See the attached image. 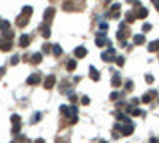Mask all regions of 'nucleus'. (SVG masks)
I'll list each match as a JSON object with an SVG mask.
<instances>
[{
    "label": "nucleus",
    "instance_id": "f257e3e1",
    "mask_svg": "<svg viewBox=\"0 0 159 143\" xmlns=\"http://www.w3.org/2000/svg\"><path fill=\"white\" fill-rule=\"evenodd\" d=\"M115 130H119L121 132V135H124V137H129V135H132L134 133V124L132 122H126V126H123V124H115Z\"/></svg>",
    "mask_w": 159,
    "mask_h": 143
},
{
    "label": "nucleus",
    "instance_id": "f03ea898",
    "mask_svg": "<svg viewBox=\"0 0 159 143\" xmlns=\"http://www.w3.org/2000/svg\"><path fill=\"white\" fill-rule=\"evenodd\" d=\"M115 56H116V49H113V46L108 48V51L102 54V61L105 62H113L115 61Z\"/></svg>",
    "mask_w": 159,
    "mask_h": 143
},
{
    "label": "nucleus",
    "instance_id": "7ed1b4c3",
    "mask_svg": "<svg viewBox=\"0 0 159 143\" xmlns=\"http://www.w3.org/2000/svg\"><path fill=\"white\" fill-rule=\"evenodd\" d=\"M16 24L18 26H19V27H26L27 24H29V16H26V14H19V16H18L16 18Z\"/></svg>",
    "mask_w": 159,
    "mask_h": 143
},
{
    "label": "nucleus",
    "instance_id": "20e7f679",
    "mask_svg": "<svg viewBox=\"0 0 159 143\" xmlns=\"http://www.w3.org/2000/svg\"><path fill=\"white\" fill-rule=\"evenodd\" d=\"M54 14H56V10H54V8H46L45 13H43V19H45L46 22H49L51 19L54 18Z\"/></svg>",
    "mask_w": 159,
    "mask_h": 143
},
{
    "label": "nucleus",
    "instance_id": "39448f33",
    "mask_svg": "<svg viewBox=\"0 0 159 143\" xmlns=\"http://www.w3.org/2000/svg\"><path fill=\"white\" fill-rule=\"evenodd\" d=\"M11 40H5V38H0V51H8V49H11Z\"/></svg>",
    "mask_w": 159,
    "mask_h": 143
},
{
    "label": "nucleus",
    "instance_id": "423d86ee",
    "mask_svg": "<svg viewBox=\"0 0 159 143\" xmlns=\"http://www.w3.org/2000/svg\"><path fill=\"white\" fill-rule=\"evenodd\" d=\"M86 54H88V49L85 46H78L77 49H75V57H77V59H83V57H86Z\"/></svg>",
    "mask_w": 159,
    "mask_h": 143
},
{
    "label": "nucleus",
    "instance_id": "0eeeda50",
    "mask_svg": "<svg viewBox=\"0 0 159 143\" xmlns=\"http://www.w3.org/2000/svg\"><path fill=\"white\" fill-rule=\"evenodd\" d=\"M89 76H91L92 81H99V80H100V73L97 72V69H96L94 65L89 67Z\"/></svg>",
    "mask_w": 159,
    "mask_h": 143
},
{
    "label": "nucleus",
    "instance_id": "6e6552de",
    "mask_svg": "<svg viewBox=\"0 0 159 143\" xmlns=\"http://www.w3.org/2000/svg\"><path fill=\"white\" fill-rule=\"evenodd\" d=\"M54 84H56V76L54 75H48L46 80H45V88L51 89V88H54Z\"/></svg>",
    "mask_w": 159,
    "mask_h": 143
},
{
    "label": "nucleus",
    "instance_id": "1a4fd4ad",
    "mask_svg": "<svg viewBox=\"0 0 159 143\" xmlns=\"http://www.w3.org/2000/svg\"><path fill=\"white\" fill-rule=\"evenodd\" d=\"M38 83H40V75L38 73L30 75L29 78H27V84H30V86H35V84H38Z\"/></svg>",
    "mask_w": 159,
    "mask_h": 143
},
{
    "label": "nucleus",
    "instance_id": "9d476101",
    "mask_svg": "<svg viewBox=\"0 0 159 143\" xmlns=\"http://www.w3.org/2000/svg\"><path fill=\"white\" fill-rule=\"evenodd\" d=\"M108 40H107V37H105V33H97V38H96V45L100 48V46H104L105 43H107Z\"/></svg>",
    "mask_w": 159,
    "mask_h": 143
},
{
    "label": "nucleus",
    "instance_id": "9b49d317",
    "mask_svg": "<svg viewBox=\"0 0 159 143\" xmlns=\"http://www.w3.org/2000/svg\"><path fill=\"white\" fill-rule=\"evenodd\" d=\"M19 45H21V48H27L30 45V35H22L21 38H19Z\"/></svg>",
    "mask_w": 159,
    "mask_h": 143
},
{
    "label": "nucleus",
    "instance_id": "f8f14e48",
    "mask_svg": "<svg viewBox=\"0 0 159 143\" xmlns=\"http://www.w3.org/2000/svg\"><path fill=\"white\" fill-rule=\"evenodd\" d=\"M40 30H41V35H43L45 38H49L51 30H49V26H48V24H41V26H40Z\"/></svg>",
    "mask_w": 159,
    "mask_h": 143
},
{
    "label": "nucleus",
    "instance_id": "ddd939ff",
    "mask_svg": "<svg viewBox=\"0 0 159 143\" xmlns=\"http://www.w3.org/2000/svg\"><path fill=\"white\" fill-rule=\"evenodd\" d=\"M135 16H137L138 19H145V18L148 16V10H146V8H138L137 11H135Z\"/></svg>",
    "mask_w": 159,
    "mask_h": 143
},
{
    "label": "nucleus",
    "instance_id": "4468645a",
    "mask_svg": "<svg viewBox=\"0 0 159 143\" xmlns=\"http://www.w3.org/2000/svg\"><path fill=\"white\" fill-rule=\"evenodd\" d=\"M148 51L149 53H156V51H159V40H154V41H151L148 45Z\"/></svg>",
    "mask_w": 159,
    "mask_h": 143
},
{
    "label": "nucleus",
    "instance_id": "2eb2a0df",
    "mask_svg": "<svg viewBox=\"0 0 159 143\" xmlns=\"http://www.w3.org/2000/svg\"><path fill=\"white\" fill-rule=\"evenodd\" d=\"M111 86H113V88H119L121 86V76L118 73L113 75V78H111Z\"/></svg>",
    "mask_w": 159,
    "mask_h": 143
},
{
    "label": "nucleus",
    "instance_id": "dca6fc26",
    "mask_svg": "<svg viewBox=\"0 0 159 143\" xmlns=\"http://www.w3.org/2000/svg\"><path fill=\"white\" fill-rule=\"evenodd\" d=\"M134 43H135V45H143V43H145V37H143L142 33L134 35Z\"/></svg>",
    "mask_w": 159,
    "mask_h": 143
},
{
    "label": "nucleus",
    "instance_id": "f3484780",
    "mask_svg": "<svg viewBox=\"0 0 159 143\" xmlns=\"http://www.w3.org/2000/svg\"><path fill=\"white\" fill-rule=\"evenodd\" d=\"M30 61H32V64H40L41 62V53H35L30 57Z\"/></svg>",
    "mask_w": 159,
    "mask_h": 143
},
{
    "label": "nucleus",
    "instance_id": "a211bd4d",
    "mask_svg": "<svg viewBox=\"0 0 159 143\" xmlns=\"http://www.w3.org/2000/svg\"><path fill=\"white\" fill-rule=\"evenodd\" d=\"M62 8L65 10V11H73V2L72 0H69V2H64V5H62Z\"/></svg>",
    "mask_w": 159,
    "mask_h": 143
},
{
    "label": "nucleus",
    "instance_id": "6ab92c4d",
    "mask_svg": "<svg viewBox=\"0 0 159 143\" xmlns=\"http://www.w3.org/2000/svg\"><path fill=\"white\" fill-rule=\"evenodd\" d=\"M0 30H2V32L10 30V22H8V21H0Z\"/></svg>",
    "mask_w": 159,
    "mask_h": 143
},
{
    "label": "nucleus",
    "instance_id": "aec40b11",
    "mask_svg": "<svg viewBox=\"0 0 159 143\" xmlns=\"http://www.w3.org/2000/svg\"><path fill=\"white\" fill-rule=\"evenodd\" d=\"M135 19H137V16H135L134 11H129V13L126 14V21H127V22H134Z\"/></svg>",
    "mask_w": 159,
    "mask_h": 143
},
{
    "label": "nucleus",
    "instance_id": "412c9836",
    "mask_svg": "<svg viewBox=\"0 0 159 143\" xmlns=\"http://www.w3.org/2000/svg\"><path fill=\"white\" fill-rule=\"evenodd\" d=\"M53 54L57 56V57L62 54V48H61V45H54V46H53Z\"/></svg>",
    "mask_w": 159,
    "mask_h": 143
},
{
    "label": "nucleus",
    "instance_id": "4be33fe9",
    "mask_svg": "<svg viewBox=\"0 0 159 143\" xmlns=\"http://www.w3.org/2000/svg\"><path fill=\"white\" fill-rule=\"evenodd\" d=\"M75 69H77V62H75L73 59H70V61L67 62V70H69V72H73Z\"/></svg>",
    "mask_w": 159,
    "mask_h": 143
},
{
    "label": "nucleus",
    "instance_id": "5701e85b",
    "mask_svg": "<svg viewBox=\"0 0 159 143\" xmlns=\"http://www.w3.org/2000/svg\"><path fill=\"white\" fill-rule=\"evenodd\" d=\"M151 99H154L153 95H151V92H146L143 97H142V102H143V103H149V102H151Z\"/></svg>",
    "mask_w": 159,
    "mask_h": 143
},
{
    "label": "nucleus",
    "instance_id": "b1692460",
    "mask_svg": "<svg viewBox=\"0 0 159 143\" xmlns=\"http://www.w3.org/2000/svg\"><path fill=\"white\" fill-rule=\"evenodd\" d=\"M2 38H5V40H13V30L2 32Z\"/></svg>",
    "mask_w": 159,
    "mask_h": 143
},
{
    "label": "nucleus",
    "instance_id": "393cba45",
    "mask_svg": "<svg viewBox=\"0 0 159 143\" xmlns=\"http://www.w3.org/2000/svg\"><path fill=\"white\" fill-rule=\"evenodd\" d=\"M32 11H34V10H32V6H29V5L22 8V14H26V16H30V14H32Z\"/></svg>",
    "mask_w": 159,
    "mask_h": 143
},
{
    "label": "nucleus",
    "instance_id": "a878e982",
    "mask_svg": "<svg viewBox=\"0 0 159 143\" xmlns=\"http://www.w3.org/2000/svg\"><path fill=\"white\" fill-rule=\"evenodd\" d=\"M61 113L64 114V116H69V107H67V105H61Z\"/></svg>",
    "mask_w": 159,
    "mask_h": 143
},
{
    "label": "nucleus",
    "instance_id": "bb28decb",
    "mask_svg": "<svg viewBox=\"0 0 159 143\" xmlns=\"http://www.w3.org/2000/svg\"><path fill=\"white\" fill-rule=\"evenodd\" d=\"M145 114V111H142L140 108H134V111H132V116H143Z\"/></svg>",
    "mask_w": 159,
    "mask_h": 143
},
{
    "label": "nucleus",
    "instance_id": "cd10ccee",
    "mask_svg": "<svg viewBox=\"0 0 159 143\" xmlns=\"http://www.w3.org/2000/svg\"><path fill=\"white\" fill-rule=\"evenodd\" d=\"M51 49H53V46H51V45H48V43H45V45H43V53H51Z\"/></svg>",
    "mask_w": 159,
    "mask_h": 143
},
{
    "label": "nucleus",
    "instance_id": "c85d7f7f",
    "mask_svg": "<svg viewBox=\"0 0 159 143\" xmlns=\"http://www.w3.org/2000/svg\"><path fill=\"white\" fill-rule=\"evenodd\" d=\"M116 64H118L119 67H123V65H124V57H123V56H118V57H116Z\"/></svg>",
    "mask_w": 159,
    "mask_h": 143
},
{
    "label": "nucleus",
    "instance_id": "c756f323",
    "mask_svg": "<svg viewBox=\"0 0 159 143\" xmlns=\"http://www.w3.org/2000/svg\"><path fill=\"white\" fill-rule=\"evenodd\" d=\"M40 119H41V114H40V113H37V114H34V116H32V122H34V124L38 122Z\"/></svg>",
    "mask_w": 159,
    "mask_h": 143
},
{
    "label": "nucleus",
    "instance_id": "7c9ffc66",
    "mask_svg": "<svg viewBox=\"0 0 159 143\" xmlns=\"http://www.w3.org/2000/svg\"><path fill=\"white\" fill-rule=\"evenodd\" d=\"M19 121H21L19 114H13V116H11V122H14V124H19Z\"/></svg>",
    "mask_w": 159,
    "mask_h": 143
},
{
    "label": "nucleus",
    "instance_id": "2f4dec72",
    "mask_svg": "<svg viewBox=\"0 0 159 143\" xmlns=\"http://www.w3.org/2000/svg\"><path fill=\"white\" fill-rule=\"evenodd\" d=\"M89 102H91V99L88 97V95H83V97H81V103L83 105H89Z\"/></svg>",
    "mask_w": 159,
    "mask_h": 143
},
{
    "label": "nucleus",
    "instance_id": "473e14b6",
    "mask_svg": "<svg viewBox=\"0 0 159 143\" xmlns=\"http://www.w3.org/2000/svg\"><path fill=\"white\" fill-rule=\"evenodd\" d=\"M126 89H127V91H132V89H134V83L130 81V80L126 81Z\"/></svg>",
    "mask_w": 159,
    "mask_h": 143
},
{
    "label": "nucleus",
    "instance_id": "72a5a7b5",
    "mask_svg": "<svg viewBox=\"0 0 159 143\" xmlns=\"http://www.w3.org/2000/svg\"><path fill=\"white\" fill-rule=\"evenodd\" d=\"M18 62H19V56H18V54H14V56L11 57V65H16Z\"/></svg>",
    "mask_w": 159,
    "mask_h": 143
},
{
    "label": "nucleus",
    "instance_id": "f704fd0d",
    "mask_svg": "<svg viewBox=\"0 0 159 143\" xmlns=\"http://www.w3.org/2000/svg\"><path fill=\"white\" fill-rule=\"evenodd\" d=\"M145 81H146L148 84H151V83L154 81V78H153V75H146V76H145Z\"/></svg>",
    "mask_w": 159,
    "mask_h": 143
},
{
    "label": "nucleus",
    "instance_id": "c9c22d12",
    "mask_svg": "<svg viewBox=\"0 0 159 143\" xmlns=\"http://www.w3.org/2000/svg\"><path fill=\"white\" fill-rule=\"evenodd\" d=\"M119 97V92H111L110 94V100H116Z\"/></svg>",
    "mask_w": 159,
    "mask_h": 143
},
{
    "label": "nucleus",
    "instance_id": "e433bc0d",
    "mask_svg": "<svg viewBox=\"0 0 159 143\" xmlns=\"http://www.w3.org/2000/svg\"><path fill=\"white\" fill-rule=\"evenodd\" d=\"M142 30H143V32H149V30H151V24H143Z\"/></svg>",
    "mask_w": 159,
    "mask_h": 143
},
{
    "label": "nucleus",
    "instance_id": "4c0bfd02",
    "mask_svg": "<svg viewBox=\"0 0 159 143\" xmlns=\"http://www.w3.org/2000/svg\"><path fill=\"white\" fill-rule=\"evenodd\" d=\"M19 130H21V124H14V127H13L11 132H13V133H18Z\"/></svg>",
    "mask_w": 159,
    "mask_h": 143
},
{
    "label": "nucleus",
    "instance_id": "58836bf2",
    "mask_svg": "<svg viewBox=\"0 0 159 143\" xmlns=\"http://www.w3.org/2000/svg\"><path fill=\"white\" fill-rule=\"evenodd\" d=\"M99 27H100V30H104V32H105L107 29H108V24H107V22H100V26H99Z\"/></svg>",
    "mask_w": 159,
    "mask_h": 143
},
{
    "label": "nucleus",
    "instance_id": "ea45409f",
    "mask_svg": "<svg viewBox=\"0 0 159 143\" xmlns=\"http://www.w3.org/2000/svg\"><path fill=\"white\" fill-rule=\"evenodd\" d=\"M119 8H121V5H119V3H115L113 6H111V10H110V11H116V10H119Z\"/></svg>",
    "mask_w": 159,
    "mask_h": 143
},
{
    "label": "nucleus",
    "instance_id": "a19ab883",
    "mask_svg": "<svg viewBox=\"0 0 159 143\" xmlns=\"http://www.w3.org/2000/svg\"><path fill=\"white\" fill-rule=\"evenodd\" d=\"M138 102H140V99H132V103H130V105H134V107H135V105H138Z\"/></svg>",
    "mask_w": 159,
    "mask_h": 143
},
{
    "label": "nucleus",
    "instance_id": "79ce46f5",
    "mask_svg": "<svg viewBox=\"0 0 159 143\" xmlns=\"http://www.w3.org/2000/svg\"><path fill=\"white\" fill-rule=\"evenodd\" d=\"M5 75V67H0V76Z\"/></svg>",
    "mask_w": 159,
    "mask_h": 143
},
{
    "label": "nucleus",
    "instance_id": "37998d69",
    "mask_svg": "<svg viewBox=\"0 0 159 143\" xmlns=\"http://www.w3.org/2000/svg\"><path fill=\"white\" fill-rule=\"evenodd\" d=\"M35 143H45V140H43V138H38V140H35Z\"/></svg>",
    "mask_w": 159,
    "mask_h": 143
},
{
    "label": "nucleus",
    "instance_id": "c03bdc74",
    "mask_svg": "<svg viewBox=\"0 0 159 143\" xmlns=\"http://www.w3.org/2000/svg\"><path fill=\"white\" fill-rule=\"evenodd\" d=\"M149 143H157V138H151V140H149Z\"/></svg>",
    "mask_w": 159,
    "mask_h": 143
},
{
    "label": "nucleus",
    "instance_id": "a18cd8bd",
    "mask_svg": "<svg viewBox=\"0 0 159 143\" xmlns=\"http://www.w3.org/2000/svg\"><path fill=\"white\" fill-rule=\"evenodd\" d=\"M154 5H156V10H157V11H159V2H156Z\"/></svg>",
    "mask_w": 159,
    "mask_h": 143
},
{
    "label": "nucleus",
    "instance_id": "49530a36",
    "mask_svg": "<svg viewBox=\"0 0 159 143\" xmlns=\"http://www.w3.org/2000/svg\"><path fill=\"white\" fill-rule=\"evenodd\" d=\"M151 2H153V3H156V2H159V0H151Z\"/></svg>",
    "mask_w": 159,
    "mask_h": 143
},
{
    "label": "nucleus",
    "instance_id": "de8ad7c7",
    "mask_svg": "<svg viewBox=\"0 0 159 143\" xmlns=\"http://www.w3.org/2000/svg\"><path fill=\"white\" fill-rule=\"evenodd\" d=\"M100 143H107V141H100Z\"/></svg>",
    "mask_w": 159,
    "mask_h": 143
},
{
    "label": "nucleus",
    "instance_id": "09e8293b",
    "mask_svg": "<svg viewBox=\"0 0 159 143\" xmlns=\"http://www.w3.org/2000/svg\"><path fill=\"white\" fill-rule=\"evenodd\" d=\"M157 100H159V99H157Z\"/></svg>",
    "mask_w": 159,
    "mask_h": 143
}]
</instances>
